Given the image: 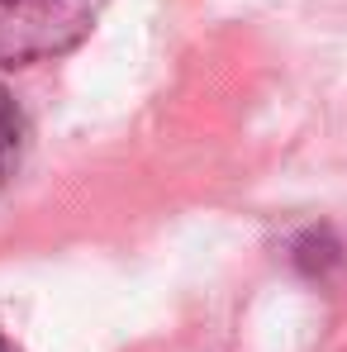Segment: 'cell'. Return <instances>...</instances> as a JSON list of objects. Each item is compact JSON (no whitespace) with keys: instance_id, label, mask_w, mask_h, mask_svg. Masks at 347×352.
Instances as JSON below:
<instances>
[{"instance_id":"obj_1","label":"cell","mask_w":347,"mask_h":352,"mask_svg":"<svg viewBox=\"0 0 347 352\" xmlns=\"http://www.w3.org/2000/svg\"><path fill=\"white\" fill-rule=\"evenodd\" d=\"M91 29L86 0H0V67L58 58Z\"/></svg>"},{"instance_id":"obj_2","label":"cell","mask_w":347,"mask_h":352,"mask_svg":"<svg viewBox=\"0 0 347 352\" xmlns=\"http://www.w3.org/2000/svg\"><path fill=\"white\" fill-rule=\"evenodd\" d=\"M19 148H24V115L10 100V91L0 86V181H10L19 167Z\"/></svg>"},{"instance_id":"obj_3","label":"cell","mask_w":347,"mask_h":352,"mask_svg":"<svg viewBox=\"0 0 347 352\" xmlns=\"http://www.w3.org/2000/svg\"><path fill=\"white\" fill-rule=\"evenodd\" d=\"M295 262H300L304 272H324L328 262H338V243L328 234H319V229H309V234L295 243Z\"/></svg>"},{"instance_id":"obj_4","label":"cell","mask_w":347,"mask_h":352,"mask_svg":"<svg viewBox=\"0 0 347 352\" xmlns=\"http://www.w3.org/2000/svg\"><path fill=\"white\" fill-rule=\"evenodd\" d=\"M0 352H14V348H10V343H5V338H0Z\"/></svg>"}]
</instances>
